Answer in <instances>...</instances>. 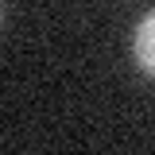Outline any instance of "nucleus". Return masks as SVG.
Segmentation results:
<instances>
[{"instance_id":"f257e3e1","label":"nucleus","mask_w":155,"mask_h":155,"mask_svg":"<svg viewBox=\"0 0 155 155\" xmlns=\"http://www.w3.org/2000/svg\"><path fill=\"white\" fill-rule=\"evenodd\" d=\"M132 51H136V62H140V70L155 78V12H147V16L140 19Z\"/></svg>"}]
</instances>
